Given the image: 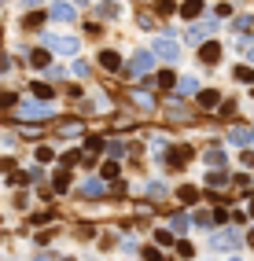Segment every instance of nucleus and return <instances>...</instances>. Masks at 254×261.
<instances>
[{
    "instance_id": "nucleus-1",
    "label": "nucleus",
    "mask_w": 254,
    "mask_h": 261,
    "mask_svg": "<svg viewBox=\"0 0 254 261\" xmlns=\"http://www.w3.org/2000/svg\"><path fill=\"white\" fill-rule=\"evenodd\" d=\"M151 67H155V55H151V48H140L137 55L129 59V67H125V77H144V74H151Z\"/></svg>"
},
{
    "instance_id": "nucleus-2",
    "label": "nucleus",
    "mask_w": 254,
    "mask_h": 261,
    "mask_svg": "<svg viewBox=\"0 0 254 261\" xmlns=\"http://www.w3.org/2000/svg\"><path fill=\"white\" fill-rule=\"evenodd\" d=\"M151 55H158V59H166V63H177L180 44L173 41V37H155V41H151Z\"/></svg>"
},
{
    "instance_id": "nucleus-3",
    "label": "nucleus",
    "mask_w": 254,
    "mask_h": 261,
    "mask_svg": "<svg viewBox=\"0 0 254 261\" xmlns=\"http://www.w3.org/2000/svg\"><path fill=\"white\" fill-rule=\"evenodd\" d=\"M15 110H19V118H48L52 114V100H26V103H15Z\"/></svg>"
},
{
    "instance_id": "nucleus-4",
    "label": "nucleus",
    "mask_w": 254,
    "mask_h": 261,
    "mask_svg": "<svg viewBox=\"0 0 254 261\" xmlns=\"http://www.w3.org/2000/svg\"><path fill=\"white\" fill-rule=\"evenodd\" d=\"M44 44L52 52H63V55H78V37H66V34H44Z\"/></svg>"
},
{
    "instance_id": "nucleus-5",
    "label": "nucleus",
    "mask_w": 254,
    "mask_h": 261,
    "mask_svg": "<svg viewBox=\"0 0 254 261\" xmlns=\"http://www.w3.org/2000/svg\"><path fill=\"white\" fill-rule=\"evenodd\" d=\"M214 30H217V18L206 15L199 26H192V30H188V41H192V44H203V41H206V34H214Z\"/></svg>"
},
{
    "instance_id": "nucleus-6",
    "label": "nucleus",
    "mask_w": 254,
    "mask_h": 261,
    "mask_svg": "<svg viewBox=\"0 0 254 261\" xmlns=\"http://www.w3.org/2000/svg\"><path fill=\"white\" fill-rule=\"evenodd\" d=\"M236 239H239V232H232V228H225V232H214L210 246H217V250H232V246H236Z\"/></svg>"
},
{
    "instance_id": "nucleus-7",
    "label": "nucleus",
    "mask_w": 254,
    "mask_h": 261,
    "mask_svg": "<svg viewBox=\"0 0 254 261\" xmlns=\"http://www.w3.org/2000/svg\"><path fill=\"white\" fill-rule=\"evenodd\" d=\"M52 18H56V22H74V4H63V0H59V4H52V11H48Z\"/></svg>"
},
{
    "instance_id": "nucleus-8",
    "label": "nucleus",
    "mask_w": 254,
    "mask_h": 261,
    "mask_svg": "<svg viewBox=\"0 0 254 261\" xmlns=\"http://www.w3.org/2000/svg\"><path fill=\"white\" fill-rule=\"evenodd\" d=\"M99 67L103 70H111V74H115V70H122V55H118V52H99Z\"/></svg>"
},
{
    "instance_id": "nucleus-9",
    "label": "nucleus",
    "mask_w": 254,
    "mask_h": 261,
    "mask_svg": "<svg viewBox=\"0 0 254 261\" xmlns=\"http://www.w3.org/2000/svg\"><path fill=\"white\" fill-rule=\"evenodd\" d=\"M192 155H195V151H192L188 143H180V147H170V166H184Z\"/></svg>"
},
{
    "instance_id": "nucleus-10",
    "label": "nucleus",
    "mask_w": 254,
    "mask_h": 261,
    "mask_svg": "<svg viewBox=\"0 0 254 261\" xmlns=\"http://www.w3.org/2000/svg\"><path fill=\"white\" fill-rule=\"evenodd\" d=\"M103 191H107V188H103V180H96V177H89V180L81 184V195H85V199H99Z\"/></svg>"
},
{
    "instance_id": "nucleus-11",
    "label": "nucleus",
    "mask_w": 254,
    "mask_h": 261,
    "mask_svg": "<svg viewBox=\"0 0 254 261\" xmlns=\"http://www.w3.org/2000/svg\"><path fill=\"white\" fill-rule=\"evenodd\" d=\"M199 59H203V63H217V59H221V44H217V41L203 44V48H199Z\"/></svg>"
},
{
    "instance_id": "nucleus-12",
    "label": "nucleus",
    "mask_w": 254,
    "mask_h": 261,
    "mask_svg": "<svg viewBox=\"0 0 254 261\" xmlns=\"http://www.w3.org/2000/svg\"><path fill=\"white\" fill-rule=\"evenodd\" d=\"M188 225H192V217H188V213H173V217H170V232H180V236H184V232H188Z\"/></svg>"
},
{
    "instance_id": "nucleus-13",
    "label": "nucleus",
    "mask_w": 254,
    "mask_h": 261,
    "mask_svg": "<svg viewBox=\"0 0 254 261\" xmlns=\"http://www.w3.org/2000/svg\"><path fill=\"white\" fill-rule=\"evenodd\" d=\"M206 184H210L214 191H225V188H229V177H225L221 169H214V173H206Z\"/></svg>"
},
{
    "instance_id": "nucleus-14",
    "label": "nucleus",
    "mask_w": 254,
    "mask_h": 261,
    "mask_svg": "<svg viewBox=\"0 0 254 261\" xmlns=\"http://www.w3.org/2000/svg\"><path fill=\"white\" fill-rule=\"evenodd\" d=\"M180 15L184 18H199L203 15V0H184V4H180Z\"/></svg>"
},
{
    "instance_id": "nucleus-15",
    "label": "nucleus",
    "mask_w": 254,
    "mask_h": 261,
    "mask_svg": "<svg viewBox=\"0 0 254 261\" xmlns=\"http://www.w3.org/2000/svg\"><path fill=\"white\" fill-rule=\"evenodd\" d=\"M199 103H203L206 110H214L217 103H221V92H214V88H203V92H199Z\"/></svg>"
},
{
    "instance_id": "nucleus-16",
    "label": "nucleus",
    "mask_w": 254,
    "mask_h": 261,
    "mask_svg": "<svg viewBox=\"0 0 254 261\" xmlns=\"http://www.w3.org/2000/svg\"><path fill=\"white\" fill-rule=\"evenodd\" d=\"M66 188H70V169H59L52 180V191H66Z\"/></svg>"
},
{
    "instance_id": "nucleus-17",
    "label": "nucleus",
    "mask_w": 254,
    "mask_h": 261,
    "mask_svg": "<svg viewBox=\"0 0 254 261\" xmlns=\"http://www.w3.org/2000/svg\"><path fill=\"white\" fill-rule=\"evenodd\" d=\"M30 63H33V67H37V70H44V67H48V63H52V55H48V52H44V48H37V52H30Z\"/></svg>"
},
{
    "instance_id": "nucleus-18",
    "label": "nucleus",
    "mask_w": 254,
    "mask_h": 261,
    "mask_svg": "<svg viewBox=\"0 0 254 261\" xmlns=\"http://www.w3.org/2000/svg\"><path fill=\"white\" fill-rule=\"evenodd\" d=\"M155 85H158V88H173V85H177V74H173V70H158Z\"/></svg>"
},
{
    "instance_id": "nucleus-19",
    "label": "nucleus",
    "mask_w": 254,
    "mask_h": 261,
    "mask_svg": "<svg viewBox=\"0 0 254 261\" xmlns=\"http://www.w3.org/2000/svg\"><path fill=\"white\" fill-rule=\"evenodd\" d=\"M203 158H206V166H210V169H221V166H225V151H217V147H214V151H206Z\"/></svg>"
},
{
    "instance_id": "nucleus-20",
    "label": "nucleus",
    "mask_w": 254,
    "mask_h": 261,
    "mask_svg": "<svg viewBox=\"0 0 254 261\" xmlns=\"http://www.w3.org/2000/svg\"><path fill=\"white\" fill-rule=\"evenodd\" d=\"M177 195H180V202H188V206H192V202L199 199V188H192V184H180V191H177Z\"/></svg>"
},
{
    "instance_id": "nucleus-21",
    "label": "nucleus",
    "mask_w": 254,
    "mask_h": 261,
    "mask_svg": "<svg viewBox=\"0 0 254 261\" xmlns=\"http://www.w3.org/2000/svg\"><path fill=\"white\" fill-rule=\"evenodd\" d=\"M229 140H232V143H247V140H251V129L236 125V129H232V133H229Z\"/></svg>"
},
{
    "instance_id": "nucleus-22",
    "label": "nucleus",
    "mask_w": 254,
    "mask_h": 261,
    "mask_svg": "<svg viewBox=\"0 0 254 261\" xmlns=\"http://www.w3.org/2000/svg\"><path fill=\"white\" fill-rule=\"evenodd\" d=\"M236 81H239V85H251V81H254V70H251V67H236Z\"/></svg>"
},
{
    "instance_id": "nucleus-23",
    "label": "nucleus",
    "mask_w": 254,
    "mask_h": 261,
    "mask_svg": "<svg viewBox=\"0 0 254 261\" xmlns=\"http://www.w3.org/2000/svg\"><path fill=\"white\" fill-rule=\"evenodd\" d=\"M177 85H180V92H188V96H192V92H199V81H195V77H180Z\"/></svg>"
},
{
    "instance_id": "nucleus-24",
    "label": "nucleus",
    "mask_w": 254,
    "mask_h": 261,
    "mask_svg": "<svg viewBox=\"0 0 254 261\" xmlns=\"http://www.w3.org/2000/svg\"><path fill=\"white\" fill-rule=\"evenodd\" d=\"M59 133H66V136H78V133H81V122H74V118H70V122H63V125H59Z\"/></svg>"
},
{
    "instance_id": "nucleus-25",
    "label": "nucleus",
    "mask_w": 254,
    "mask_h": 261,
    "mask_svg": "<svg viewBox=\"0 0 254 261\" xmlns=\"http://www.w3.org/2000/svg\"><path fill=\"white\" fill-rule=\"evenodd\" d=\"M155 11H158V15H173L177 4H173V0H155Z\"/></svg>"
},
{
    "instance_id": "nucleus-26",
    "label": "nucleus",
    "mask_w": 254,
    "mask_h": 261,
    "mask_svg": "<svg viewBox=\"0 0 254 261\" xmlns=\"http://www.w3.org/2000/svg\"><path fill=\"white\" fill-rule=\"evenodd\" d=\"M96 11H99L103 18H115V15H118V4H111V0H103V4H99Z\"/></svg>"
},
{
    "instance_id": "nucleus-27",
    "label": "nucleus",
    "mask_w": 254,
    "mask_h": 261,
    "mask_svg": "<svg viewBox=\"0 0 254 261\" xmlns=\"http://www.w3.org/2000/svg\"><path fill=\"white\" fill-rule=\"evenodd\" d=\"M133 103H137V107H155V100H151L148 92H133Z\"/></svg>"
},
{
    "instance_id": "nucleus-28",
    "label": "nucleus",
    "mask_w": 254,
    "mask_h": 261,
    "mask_svg": "<svg viewBox=\"0 0 254 261\" xmlns=\"http://www.w3.org/2000/svg\"><path fill=\"white\" fill-rule=\"evenodd\" d=\"M232 184H239V191H247V195L254 191V180H251V177H243V173H239V177L232 180Z\"/></svg>"
},
{
    "instance_id": "nucleus-29",
    "label": "nucleus",
    "mask_w": 254,
    "mask_h": 261,
    "mask_svg": "<svg viewBox=\"0 0 254 261\" xmlns=\"http://www.w3.org/2000/svg\"><path fill=\"white\" fill-rule=\"evenodd\" d=\"M225 221H229V213H225L221 206H217V210H210V225H225Z\"/></svg>"
},
{
    "instance_id": "nucleus-30",
    "label": "nucleus",
    "mask_w": 254,
    "mask_h": 261,
    "mask_svg": "<svg viewBox=\"0 0 254 261\" xmlns=\"http://www.w3.org/2000/svg\"><path fill=\"white\" fill-rule=\"evenodd\" d=\"M33 96H37V100H52V88L48 85H33Z\"/></svg>"
},
{
    "instance_id": "nucleus-31",
    "label": "nucleus",
    "mask_w": 254,
    "mask_h": 261,
    "mask_svg": "<svg viewBox=\"0 0 254 261\" xmlns=\"http://www.w3.org/2000/svg\"><path fill=\"white\" fill-rule=\"evenodd\" d=\"M30 221H33V225H48V221H56V213H52V210L48 213H33Z\"/></svg>"
},
{
    "instance_id": "nucleus-32",
    "label": "nucleus",
    "mask_w": 254,
    "mask_h": 261,
    "mask_svg": "<svg viewBox=\"0 0 254 261\" xmlns=\"http://www.w3.org/2000/svg\"><path fill=\"white\" fill-rule=\"evenodd\" d=\"M41 22H44V15H37V11H33V15H26V30H37Z\"/></svg>"
},
{
    "instance_id": "nucleus-33",
    "label": "nucleus",
    "mask_w": 254,
    "mask_h": 261,
    "mask_svg": "<svg viewBox=\"0 0 254 261\" xmlns=\"http://www.w3.org/2000/svg\"><path fill=\"white\" fill-rule=\"evenodd\" d=\"M217 110H221L225 118H232V114H236V103H232V100H225V103H217Z\"/></svg>"
},
{
    "instance_id": "nucleus-34",
    "label": "nucleus",
    "mask_w": 254,
    "mask_h": 261,
    "mask_svg": "<svg viewBox=\"0 0 254 261\" xmlns=\"http://www.w3.org/2000/svg\"><path fill=\"white\" fill-rule=\"evenodd\" d=\"M103 177L107 180H118V162H107V166H103Z\"/></svg>"
},
{
    "instance_id": "nucleus-35",
    "label": "nucleus",
    "mask_w": 254,
    "mask_h": 261,
    "mask_svg": "<svg viewBox=\"0 0 254 261\" xmlns=\"http://www.w3.org/2000/svg\"><path fill=\"white\" fill-rule=\"evenodd\" d=\"M56 158V151H52V147H37V162H52Z\"/></svg>"
},
{
    "instance_id": "nucleus-36",
    "label": "nucleus",
    "mask_w": 254,
    "mask_h": 261,
    "mask_svg": "<svg viewBox=\"0 0 254 261\" xmlns=\"http://www.w3.org/2000/svg\"><path fill=\"white\" fill-rule=\"evenodd\" d=\"M155 243H173V232H166V228H158V232H155Z\"/></svg>"
},
{
    "instance_id": "nucleus-37",
    "label": "nucleus",
    "mask_w": 254,
    "mask_h": 261,
    "mask_svg": "<svg viewBox=\"0 0 254 261\" xmlns=\"http://www.w3.org/2000/svg\"><path fill=\"white\" fill-rule=\"evenodd\" d=\"M251 26H254V18H247V15H243V18H236V34H239V30H243V34H247Z\"/></svg>"
},
{
    "instance_id": "nucleus-38",
    "label": "nucleus",
    "mask_w": 254,
    "mask_h": 261,
    "mask_svg": "<svg viewBox=\"0 0 254 261\" xmlns=\"http://www.w3.org/2000/svg\"><path fill=\"white\" fill-rule=\"evenodd\" d=\"M11 184H19V188L30 184V173H11Z\"/></svg>"
},
{
    "instance_id": "nucleus-39",
    "label": "nucleus",
    "mask_w": 254,
    "mask_h": 261,
    "mask_svg": "<svg viewBox=\"0 0 254 261\" xmlns=\"http://www.w3.org/2000/svg\"><path fill=\"white\" fill-rule=\"evenodd\" d=\"M78 158H81V151H66V155H63V166H74Z\"/></svg>"
},
{
    "instance_id": "nucleus-40",
    "label": "nucleus",
    "mask_w": 254,
    "mask_h": 261,
    "mask_svg": "<svg viewBox=\"0 0 254 261\" xmlns=\"http://www.w3.org/2000/svg\"><path fill=\"white\" fill-rule=\"evenodd\" d=\"M74 74H78V77H89V63L78 59V63H74Z\"/></svg>"
},
{
    "instance_id": "nucleus-41",
    "label": "nucleus",
    "mask_w": 254,
    "mask_h": 261,
    "mask_svg": "<svg viewBox=\"0 0 254 261\" xmlns=\"http://www.w3.org/2000/svg\"><path fill=\"white\" fill-rule=\"evenodd\" d=\"M89 151H103V140H96V136H89V143H85Z\"/></svg>"
},
{
    "instance_id": "nucleus-42",
    "label": "nucleus",
    "mask_w": 254,
    "mask_h": 261,
    "mask_svg": "<svg viewBox=\"0 0 254 261\" xmlns=\"http://www.w3.org/2000/svg\"><path fill=\"white\" fill-rule=\"evenodd\" d=\"M177 250H180V258H192V243H184V239L177 243Z\"/></svg>"
},
{
    "instance_id": "nucleus-43",
    "label": "nucleus",
    "mask_w": 254,
    "mask_h": 261,
    "mask_svg": "<svg viewBox=\"0 0 254 261\" xmlns=\"http://www.w3.org/2000/svg\"><path fill=\"white\" fill-rule=\"evenodd\" d=\"M148 195H151V199H162V195H166V188H162V184H155V188H148Z\"/></svg>"
},
{
    "instance_id": "nucleus-44",
    "label": "nucleus",
    "mask_w": 254,
    "mask_h": 261,
    "mask_svg": "<svg viewBox=\"0 0 254 261\" xmlns=\"http://www.w3.org/2000/svg\"><path fill=\"white\" fill-rule=\"evenodd\" d=\"M195 225H203V228H214V225H210V213H195Z\"/></svg>"
},
{
    "instance_id": "nucleus-45",
    "label": "nucleus",
    "mask_w": 254,
    "mask_h": 261,
    "mask_svg": "<svg viewBox=\"0 0 254 261\" xmlns=\"http://www.w3.org/2000/svg\"><path fill=\"white\" fill-rule=\"evenodd\" d=\"M144 258H148V261H166L162 254H158V250H151V246H148V250H144Z\"/></svg>"
},
{
    "instance_id": "nucleus-46",
    "label": "nucleus",
    "mask_w": 254,
    "mask_h": 261,
    "mask_svg": "<svg viewBox=\"0 0 254 261\" xmlns=\"http://www.w3.org/2000/svg\"><path fill=\"white\" fill-rule=\"evenodd\" d=\"M15 103H19V100H15V96H8V92L0 96V107H15Z\"/></svg>"
},
{
    "instance_id": "nucleus-47",
    "label": "nucleus",
    "mask_w": 254,
    "mask_h": 261,
    "mask_svg": "<svg viewBox=\"0 0 254 261\" xmlns=\"http://www.w3.org/2000/svg\"><path fill=\"white\" fill-rule=\"evenodd\" d=\"M239 162H243V166H254V151H243V155H239Z\"/></svg>"
},
{
    "instance_id": "nucleus-48",
    "label": "nucleus",
    "mask_w": 254,
    "mask_h": 261,
    "mask_svg": "<svg viewBox=\"0 0 254 261\" xmlns=\"http://www.w3.org/2000/svg\"><path fill=\"white\" fill-rule=\"evenodd\" d=\"M8 70H11V59H8V55H0V74H8Z\"/></svg>"
},
{
    "instance_id": "nucleus-49",
    "label": "nucleus",
    "mask_w": 254,
    "mask_h": 261,
    "mask_svg": "<svg viewBox=\"0 0 254 261\" xmlns=\"http://www.w3.org/2000/svg\"><path fill=\"white\" fill-rule=\"evenodd\" d=\"M26 4H30V8H37V4H41V0H26Z\"/></svg>"
},
{
    "instance_id": "nucleus-50",
    "label": "nucleus",
    "mask_w": 254,
    "mask_h": 261,
    "mask_svg": "<svg viewBox=\"0 0 254 261\" xmlns=\"http://www.w3.org/2000/svg\"><path fill=\"white\" fill-rule=\"evenodd\" d=\"M247 59H251V63H254V48H251V52H247Z\"/></svg>"
},
{
    "instance_id": "nucleus-51",
    "label": "nucleus",
    "mask_w": 254,
    "mask_h": 261,
    "mask_svg": "<svg viewBox=\"0 0 254 261\" xmlns=\"http://www.w3.org/2000/svg\"><path fill=\"white\" fill-rule=\"evenodd\" d=\"M247 210H251V217H254V199H251V206H247Z\"/></svg>"
},
{
    "instance_id": "nucleus-52",
    "label": "nucleus",
    "mask_w": 254,
    "mask_h": 261,
    "mask_svg": "<svg viewBox=\"0 0 254 261\" xmlns=\"http://www.w3.org/2000/svg\"><path fill=\"white\" fill-rule=\"evenodd\" d=\"M247 243H251V246H254V232H251V236H247Z\"/></svg>"
},
{
    "instance_id": "nucleus-53",
    "label": "nucleus",
    "mask_w": 254,
    "mask_h": 261,
    "mask_svg": "<svg viewBox=\"0 0 254 261\" xmlns=\"http://www.w3.org/2000/svg\"><path fill=\"white\" fill-rule=\"evenodd\" d=\"M37 261H52V258H48V254H41V258H37Z\"/></svg>"
},
{
    "instance_id": "nucleus-54",
    "label": "nucleus",
    "mask_w": 254,
    "mask_h": 261,
    "mask_svg": "<svg viewBox=\"0 0 254 261\" xmlns=\"http://www.w3.org/2000/svg\"><path fill=\"white\" fill-rule=\"evenodd\" d=\"M63 261H74V258H63Z\"/></svg>"
},
{
    "instance_id": "nucleus-55",
    "label": "nucleus",
    "mask_w": 254,
    "mask_h": 261,
    "mask_svg": "<svg viewBox=\"0 0 254 261\" xmlns=\"http://www.w3.org/2000/svg\"><path fill=\"white\" fill-rule=\"evenodd\" d=\"M236 261H239V258H236Z\"/></svg>"
}]
</instances>
